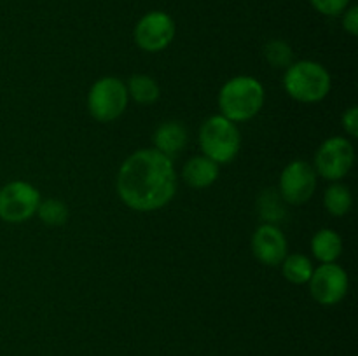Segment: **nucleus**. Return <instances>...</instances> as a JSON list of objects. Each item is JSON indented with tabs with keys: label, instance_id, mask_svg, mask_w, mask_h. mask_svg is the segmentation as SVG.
I'll return each instance as SVG.
<instances>
[{
	"label": "nucleus",
	"instance_id": "obj_1",
	"mask_svg": "<svg viewBox=\"0 0 358 356\" xmlns=\"http://www.w3.org/2000/svg\"><path fill=\"white\" fill-rule=\"evenodd\" d=\"M117 194L128 208L149 213L164 208L177 194L173 159L156 149H140L121 164Z\"/></svg>",
	"mask_w": 358,
	"mask_h": 356
},
{
	"label": "nucleus",
	"instance_id": "obj_2",
	"mask_svg": "<svg viewBox=\"0 0 358 356\" xmlns=\"http://www.w3.org/2000/svg\"><path fill=\"white\" fill-rule=\"evenodd\" d=\"M266 91L261 80L252 75H236L219 91L220 115L233 122L254 119L264 107Z\"/></svg>",
	"mask_w": 358,
	"mask_h": 356
},
{
	"label": "nucleus",
	"instance_id": "obj_3",
	"mask_svg": "<svg viewBox=\"0 0 358 356\" xmlns=\"http://www.w3.org/2000/svg\"><path fill=\"white\" fill-rule=\"evenodd\" d=\"M283 87L292 100L301 103H318L331 93L332 79L329 70L313 59L296 61L285 70Z\"/></svg>",
	"mask_w": 358,
	"mask_h": 356
},
{
	"label": "nucleus",
	"instance_id": "obj_4",
	"mask_svg": "<svg viewBox=\"0 0 358 356\" xmlns=\"http://www.w3.org/2000/svg\"><path fill=\"white\" fill-rule=\"evenodd\" d=\"M198 140L203 156L212 159L219 166L231 163L241 149V135L236 122L220 114L212 115L203 122Z\"/></svg>",
	"mask_w": 358,
	"mask_h": 356
},
{
	"label": "nucleus",
	"instance_id": "obj_5",
	"mask_svg": "<svg viewBox=\"0 0 358 356\" xmlns=\"http://www.w3.org/2000/svg\"><path fill=\"white\" fill-rule=\"evenodd\" d=\"M128 89L117 77H101L87 93V112L98 122H112L124 114L128 107Z\"/></svg>",
	"mask_w": 358,
	"mask_h": 356
},
{
	"label": "nucleus",
	"instance_id": "obj_6",
	"mask_svg": "<svg viewBox=\"0 0 358 356\" xmlns=\"http://www.w3.org/2000/svg\"><path fill=\"white\" fill-rule=\"evenodd\" d=\"M42 198L37 187L13 180L0 188V218L7 223H23L37 213Z\"/></svg>",
	"mask_w": 358,
	"mask_h": 356
},
{
	"label": "nucleus",
	"instance_id": "obj_7",
	"mask_svg": "<svg viewBox=\"0 0 358 356\" xmlns=\"http://www.w3.org/2000/svg\"><path fill=\"white\" fill-rule=\"evenodd\" d=\"M355 163V149L352 142L343 136L327 138L315 154V171L329 181H339L350 173Z\"/></svg>",
	"mask_w": 358,
	"mask_h": 356
},
{
	"label": "nucleus",
	"instance_id": "obj_8",
	"mask_svg": "<svg viewBox=\"0 0 358 356\" xmlns=\"http://www.w3.org/2000/svg\"><path fill=\"white\" fill-rule=\"evenodd\" d=\"M317 191V171L313 164L296 159L283 168L278 192L287 205L299 206L310 201Z\"/></svg>",
	"mask_w": 358,
	"mask_h": 356
},
{
	"label": "nucleus",
	"instance_id": "obj_9",
	"mask_svg": "<svg viewBox=\"0 0 358 356\" xmlns=\"http://www.w3.org/2000/svg\"><path fill=\"white\" fill-rule=\"evenodd\" d=\"M310 293L320 306H336L346 297L350 288L348 272L336 262L320 264L311 274Z\"/></svg>",
	"mask_w": 358,
	"mask_h": 356
},
{
	"label": "nucleus",
	"instance_id": "obj_10",
	"mask_svg": "<svg viewBox=\"0 0 358 356\" xmlns=\"http://www.w3.org/2000/svg\"><path fill=\"white\" fill-rule=\"evenodd\" d=\"M177 27L173 17L163 10H152L140 17L135 27V42L142 51L159 52L164 51L173 42Z\"/></svg>",
	"mask_w": 358,
	"mask_h": 356
},
{
	"label": "nucleus",
	"instance_id": "obj_11",
	"mask_svg": "<svg viewBox=\"0 0 358 356\" xmlns=\"http://www.w3.org/2000/svg\"><path fill=\"white\" fill-rule=\"evenodd\" d=\"M252 253L262 265L276 267L289 255L285 234L278 225L261 223L252 234Z\"/></svg>",
	"mask_w": 358,
	"mask_h": 356
},
{
	"label": "nucleus",
	"instance_id": "obj_12",
	"mask_svg": "<svg viewBox=\"0 0 358 356\" xmlns=\"http://www.w3.org/2000/svg\"><path fill=\"white\" fill-rule=\"evenodd\" d=\"M154 149L161 152L163 156L173 159L175 156L184 150L185 143H187V129L182 122L168 121L157 126L154 131Z\"/></svg>",
	"mask_w": 358,
	"mask_h": 356
},
{
	"label": "nucleus",
	"instance_id": "obj_13",
	"mask_svg": "<svg viewBox=\"0 0 358 356\" xmlns=\"http://www.w3.org/2000/svg\"><path fill=\"white\" fill-rule=\"evenodd\" d=\"M219 164L205 156H196L184 164L182 178L192 188H206L219 178Z\"/></svg>",
	"mask_w": 358,
	"mask_h": 356
},
{
	"label": "nucleus",
	"instance_id": "obj_14",
	"mask_svg": "<svg viewBox=\"0 0 358 356\" xmlns=\"http://www.w3.org/2000/svg\"><path fill=\"white\" fill-rule=\"evenodd\" d=\"M313 257L322 264L336 262L343 253V239L334 229H320L311 239Z\"/></svg>",
	"mask_w": 358,
	"mask_h": 356
},
{
	"label": "nucleus",
	"instance_id": "obj_15",
	"mask_svg": "<svg viewBox=\"0 0 358 356\" xmlns=\"http://www.w3.org/2000/svg\"><path fill=\"white\" fill-rule=\"evenodd\" d=\"M126 89H128V96L138 105H152L161 96L159 84L145 73H136L129 77Z\"/></svg>",
	"mask_w": 358,
	"mask_h": 356
},
{
	"label": "nucleus",
	"instance_id": "obj_16",
	"mask_svg": "<svg viewBox=\"0 0 358 356\" xmlns=\"http://www.w3.org/2000/svg\"><path fill=\"white\" fill-rule=\"evenodd\" d=\"M324 206L327 213L334 216L348 215L353 206V195L348 185L341 181H332L324 194Z\"/></svg>",
	"mask_w": 358,
	"mask_h": 356
},
{
	"label": "nucleus",
	"instance_id": "obj_17",
	"mask_svg": "<svg viewBox=\"0 0 358 356\" xmlns=\"http://www.w3.org/2000/svg\"><path fill=\"white\" fill-rule=\"evenodd\" d=\"M280 265H282L283 278L287 281L294 283V285H304V283H308L315 271L313 262L303 253L287 255Z\"/></svg>",
	"mask_w": 358,
	"mask_h": 356
},
{
	"label": "nucleus",
	"instance_id": "obj_18",
	"mask_svg": "<svg viewBox=\"0 0 358 356\" xmlns=\"http://www.w3.org/2000/svg\"><path fill=\"white\" fill-rule=\"evenodd\" d=\"M285 205L287 202L283 201L278 191L268 188L259 195V215L264 220V223L276 225L285 216Z\"/></svg>",
	"mask_w": 358,
	"mask_h": 356
},
{
	"label": "nucleus",
	"instance_id": "obj_19",
	"mask_svg": "<svg viewBox=\"0 0 358 356\" xmlns=\"http://www.w3.org/2000/svg\"><path fill=\"white\" fill-rule=\"evenodd\" d=\"M37 215L42 223L49 227H59L69 220V208L62 199H44L37 208Z\"/></svg>",
	"mask_w": 358,
	"mask_h": 356
},
{
	"label": "nucleus",
	"instance_id": "obj_20",
	"mask_svg": "<svg viewBox=\"0 0 358 356\" xmlns=\"http://www.w3.org/2000/svg\"><path fill=\"white\" fill-rule=\"evenodd\" d=\"M264 58L273 68L287 70L294 63V51L282 38H273L264 45Z\"/></svg>",
	"mask_w": 358,
	"mask_h": 356
},
{
	"label": "nucleus",
	"instance_id": "obj_21",
	"mask_svg": "<svg viewBox=\"0 0 358 356\" xmlns=\"http://www.w3.org/2000/svg\"><path fill=\"white\" fill-rule=\"evenodd\" d=\"M310 2L324 16H339L350 6V0H310Z\"/></svg>",
	"mask_w": 358,
	"mask_h": 356
},
{
	"label": "nucleus",
	"instance_id": "obj_22",
	"mask_svg": "<svg viewBox=\"0 0 358 356\" xmlns=\"http://www.w3.org/2000/svg\"><path fill=\"white\" fill-rule=\"evenodd\" d=\"M343 128L348 133L352 138H357L358 136V108L353 105L348 110L343 114Z\"/></svg>",
	"mask_w": 358,
	"mask_h": 356
},
{
	"label": "nucleus",
	"instance_id": "obj_23",
	"mask_svg": "<svg viewBox=\"0 0 358 356\" xmlns=\"http://www.w3.org/2000/svg\"><path fill=\"white\" fill-rule=\"evenodd\" d=\"M343 28H345L350 35H353V37L358 35V9L355 6L346 9L345 17H343Z\"/></svg>",
	"mask_w": 358,
	"mask_h": 356
}]
</instances>
